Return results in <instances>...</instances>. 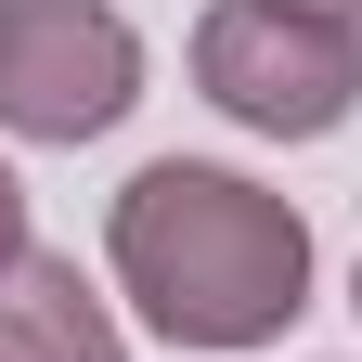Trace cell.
<instances>
[{
  "label": "cell",
  "instance_id": "1",
  "mask_svg": "<svg viewBox=\"0 0 362 362\" xmlns=\"http://www.w3.org/2000/svg\"><path fill=\"white\" fill-rule=\"evenodd\" d=\"M104 259L168 349H272L310 310V220L207 156H156L129 181L104 220Z\"/></svg>",
  "mask_w": 362,
  "mask_h": 362
},
{
  "label": "cell",
  "instance_id": "2",
  "mask_svg": "<svg viewBox=\"0 0 362 362\" xmlns=\"http://www.w3.org/2000/svg\"><path fill=\"white\" fill-rule=\"evenodd\" d=\"M194 90L259 143H324L362 104V26L349 13H285V0H207Z\"/></svg>",
  "mask_w": 362,
  "mask_h": 362
},
{
  "label": "cell",
  "instance_id": "3",
  "mask_svg": "<svg viewBox=\"0 0 362 362\" xmlns=\"http://www.w3.org/2000/svg\"><path fill=\"white\" fill-rule=\"evenodd\" d=\"M143 104V39L104 0H0V129L13 143H104Z\"/></svg>",
  "mask_w": 362,
  "mask_h": 362
},
{
  "label": "cell",
  "instance_id": "4",
  "mask_svg": "<svg viewBox=\"0 0 362 362\" xmlns=\"http://www.w3.org/2000/svg\"><path fill=\"white\" fill-rule=\"evenodd\" d=\"M0 362H129V337H117V310L78 285V259L26 246L0 272Z\"/></svg>",
  "mask_w": 362,
  "mask_h": 362
},
{
  "label": "cell",
  "instance_id": "5",
  "mask_svg": "<svg viewBox=\"0 0 362 362\" xmlns=\"http://www.w3.org/2000/svg\"><path fill=\"white\" fill-rule=\"evenodd\" d=\"M13 259H26V181L0 168V272H13Z\"/></svg>",
  "mask_w": 362,
  "mask_h": 362
},
{
  "label": "cell",
  "instance_id": "6",
  "mask_svg": "<svg viewBox=\"0 0 362 362\" xmlns=\"http://www.w3.org/2000/svg\"><path fill=\"white\" fill-rule=\"evenodd\" d=\"M285 13H349V26H362V0H285Z\"/></svg>",
  "mask_w": 362,
  "mask_h": 362
},
{
  "label": "cell",
  "instance_id": "7",
  "mask_svg": "<svg viewBox=\"0 0 362 362\" xmlns=\"http://www.w3.org/2000/svg\"><path fill=\"white\" fill-rule=\"evenodd\" d=\"M349 310H362V285H349Z\"/></svg>",
  "mask_w": 362,
  "mask_h": 362
}]
</instances>
